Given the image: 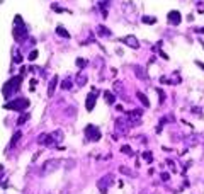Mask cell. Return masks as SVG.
Masks as SVG:
<instances>
[{
    "mask_svg": "<svg viewBox=\"0 0 204 194\" xmlns=\"http://www.w3.org/2000/svg\"><path fill=\"white\" fill-rule=\"evenodd\" d=\"M61 89H65V90H70V89H72V78H65V80L61 82Z\"/></svg>",
    "mask_w": 204,
    "mask_h": 194,
    "instance_id": "cell-18",
    "label": "cell"
},
{
    "mask_svg": "<svg viewBox=\"0 0 204 194\" xmlns=\"http://www.w3.org/2000/svg\"><path fill=\"white\" fill-rule=\"evenodd\" d=\"M56 87H58V77L54 75V77L49 80V85H48V97H53L54 89H56Z\"/></svg>",
    "mask_w": 204,
    "mask_h": 194,
    "instance_id": "cell-10",
    "label": "cell"
},
{
    "mask_svg": "<svg viewBox=\"0 0 204 194\" xmlns=\"http://www.w3.org/2000/svg\"><path fill=\"white\" fill-rule=\"evenodd\" d=\"M134 73H136V77L141 78V80H146L148 78V73H146V70H145L143 67H136L134 68Z\"/></svg>",
    "mask_w": 204,
    "mask_h": 194,
    "instance_id": "cell-11",
    "label": "cell"
},
{
    "mask_svg": "<svg viewBox=\"0 0 204 194\" xmlns=\"http://www.w3.org/2000/svg\"><path fill=\"white\" fill-rule=\"evenodd\" d=\"M2 172H3V167H2V165H0V175H2Z\"/></svg>",
    "mask_w": 204,
    "mask_h": 194,
    "instance_id": "cell-32",
    "label": "cell"
},
{
    "mask_svg": "<svg viewBox=\"0 0 204 194\" xmlns=\"http://www.w3.org/2000/svg\"><path fill=\"white\" fill-rule=\"evenodd\" d=\"M143 22L145 24H155L156 19H155V17H143Z\"/></svg>",
    "mask_w": 204,
    "mask_h": 194,
    "instance_id": "cell-22",
    "label": "cell"
},
{
    "mask_svg": "<svg viewBox=\"0 0 204 194\" xmlns=\"http://www.w3.org/2000/svg\"><path fill=\"white\" fill-rule=\"evenodd\" d=\"M156 92H158V95H160V102H163V100H165V94L162 92V89H156Z\"/></svg>",
    "mask_w": 204,
    "mask_h": 194,
    "instance_id": "cell-27",
    "label": "cell"
},
{
    "mask_svg": "<svg viewBox=\"0 0 204 194\" xmlns=\"http://www.w3.org/2000/svg\"><path fill=\"white\" fill-rule=\"evenodd\" d=\"M27 58L31 60V62H32V60H36V58H38V51H36V49H32V51L29 53V56H27Z\"/></svg>",
    "mask_w": 204,
    "mask_h": 194,
    "instance_id": "cell-25",
    "label": "cell"
},
{
    "mask_svg": "<svg viewBox=\"0 0 204 194\" xmlns=\"http://www.w3.org/2000/svg\"><path fill=\"white\" fill-rule=\"evenodd\" d=\"M56 34H58V36H61V38H67V39H70V32H68L67 29H65L63 26H58V27H56Z\"/></svg>",
    "mask_w": 204,
    "mask_h": 194,
    "instance_id": "cell-13",
    "label": "cell"
},
{
    "mask_svg": "<svg viewBox=\"0 0 204 194\" xmlns=\"http://www.w3.org/2000/svg\"><path fill=\"white\" fill-rule=\"evenodd\" d=\"M60 164H63V160H60V159H53V160L44 162V165L41 167V174L48 175V174H51V172H54L58 167H60Z\"/></svg>",
    "mask_w": 204,
    "mask_h": 194,
    "instance_id": "cell-4",
    "label": "cell"
},
{
    "mask_svg": "<svg viewBox=\"0 0 204 194\" xmlns=\"http://www.w3.org/2000/svg\"><path fill=\"white\" fill-rule=\"evenodd\" d=\"M162 181H169V174H167V172H163L162 174Z\"/></svg>",
    "mask_w": 204,
    "mask_h": 194,
    "instance_id": "cell-30",
    "label": "cell"
},
{
    "mask_svg": "<svg viewBox=\"0 0 204 194\" xmlns=\"http://www.w3.org/2000/svg\"><path fill=\"white\" fill-rule=\"evenodd\" d=\"M116 124H118V131L119 133H128V129H129V126H126V123H123L121 119L116 121Z\"/></svg>",
    "mask_w": 204,
    "mask_h": 194,
    "instance_id": "cell-16",
    "label": "cell"
},
{
    "mask_svg": "<svg viewBox=\"0 0 204 194\" xmlns=\"http://www.w3.org/2000/svg\"><path fill=\"white\" fill-rule=\"evenodd\" d=\"M14 62H16V63H21V62H22V56H21L19 53H16V58H14Z\"/></svg>",
    "mask_w": 204,
    "mask_h": 194,
    "instance_id": "cell-28",
    "label": "cell"
},
{
    "mask_svg": "<svg viewBox=\"0 0 204 194\" xmlns=\"http://www.w3.org/2000/svg\"><path fill=\"white\" fill-rule=\"evenodd\" d=\"M121 43H126V44L131 46V48H138V46H140V43H138L136 36H124V38L121 39Z\"/></svg>",
    "mask_w": 204,
    "mask_h": 194,
    "instance_id": "cell-9",
    "label": "cell"
},
{
    "mask_svg": "<svg viewBox=\"0 0 204 194\" xmlns=\"http://www.w3.org/2000/svg\"><path fill=\"white\" fill-rule=\"evenodd\" d=\"M76 84H78L80 87H83V85L87 84V75L82 73V72H80V73H76Z\"/></svg>",
    "mask_w": 204,
    "mask_h": 194,
    "instance_id": "cell-15",
    "label": "cell"
},
{
    "mask_svg": "<svg viewBox=\"0 0 204 194\" xmlns=\"http://www.w3.org/2000/svg\"><path fill=\"white\" fill-rule=\"evenodd\" d=\"M14 22H16L14 31H12L14 39H16V41H22L26 36H27V29H26V26H24L22 17H21V16H16V17H14Z\"/></svg>",
    "mask_w": 204,
    "mask_h": 194,
    "instance_id": "cell-1",
    "label": "cell"
},
{
    "mask_svg": "<svg viewBox=\"0 0 204 194\" xmlns=\"http://www.w3.org/2000/svg\"><path fill=\"white\" fill-rule=\"evenodd\" d=\"M111 179H112V175H105V177H102L99 182H97V187H99V191L102 194H105L107 192V186L111 184Z\"/></svg>",
    "mask_w": 204,
    "mask_h": 194,
    "instance_id": "cell-7",
    "label": "cell"
},
{
    "mask_svg": "<svg viewBox=\"0 0 204 194\" xmlns=\"http://www.w3.org/2000/svg\"><path fill=\"white\" fill-rule=\"evenodd\" d=\"M143 159L146 160V162H151L153 160V155H151V153H148V152H145L143 153Z\"/></svg>",
    "mask_w": 204,
    "mask_h": 194,
    "instance_id": "cell-26",
    "label": "cell"
},
{
    "mask_svg": "<svg viewBox=\"0 0 204 194\" xmlns=\"http://www.w3.org/2000/svg\"><path fill=\"white\" fill-rule=\"evenodd\" d=\"M119 170H121L123 174H126V175H131V170H128L126 167H121V169H119Z\"/></svg>",
    "mask_w": 204,
    "mask_h": 194,
    "instance_id": "cell-29",
    "label": "cell"
},
{
    "mask_svg": "<svg viewBox=\"0 0 204 194\" xmlns=\"http://www.w3.org/2000/svg\"><path fill=\"white\" fill-rule=\"evenodd\" d=\"M196 65H197L199 68H202V70H204V63H201V62H196Z\"/></svg>",
    "mask_w": 204,
    "mask_h": 194,
    "instance_id": "cell-31",
    "label": "cell"
},
{
    "mask_svg": "<svg viewBox=\"0 0 204 194\" xmlns=\"http://www.w3.org/2000/svg\"><path fill=\"white\" fill-rule=\"evenodd\" d=\"M21 136H22V133H21V131H17V133H16V135H14V136H12V140H10V145H12V146H14V145H16V143H17V141H19V138H21Z\"/></svg>",
    "mask_w": 204,
    "mask_h": 194,
    "instance_id": "cell-20",
    "label": "cell"
},
{
    "mask_svg": "<svg viewBox=\"0 0 204 194\" xmlns=\"http://www.w3.org/2000/svg\"><path fill=\"white\" fill-rule=\"evenodd\" d=\"M97 32H99L100 36H111V31H107V27H104V26L97 27Z\"/></svg>",
    "mask_w": 204,
    "mask_h": 194,
    "instance_id": "cell-19",
    "label": "cell"
},
{
    "mask_svg": "<svg viewBox=\"0 0 204 194\" xmlns=\"http://www.w3.org/2000/svg\"><path fill=\"white\" fill-rule=\"evenodd\" d=\"M27 106H29V100L24 99V97H17V99L12 100V102L3 104V107H5V109H14V111H24Z\"/></svg>",
    "mask_w": 204,
    "mask_h": 194,
    "instance_id": "cell-3",
    "label": "cell"
},
{
    "mask_svg": "<svg viewBox=\"0 0 204 194\" xmlns=\"http://www.w3.org/2000/svg\"><path fill=\"white\" fill-rule=\"evenodd\" d=\"M136 97H138V99H140V102L143 104L145 107H150V100H148V97L145 95L143 92H140V90H138V92H136Z\"/></svg>",
    "mask_w": 204,
    "mask_h": 194,
    "instance_id": "cell-12",
    "label": "cell"
},
{
    "mask_svg": "<svg viewBox=\"0 0 204 194\" xmlns=\"http://www.w3.org/2000/svg\"><path fill=\"white\" fill-rule=\"evenodd\" d=\"M51 138H53L54 143H56V141H61V140H63V131H61V129L53 131V133H51Z\"/></svg>",
    "mask_w": 204,
    "mask_h": 194,
    "instance_id": "cell-14",
    "label": "cell"
},
{
    "mask_svg": "<svg viewBox=\"0 0 204 194\" xmlns=\"http://www.w3.org/2000/svg\"><path fill=\"white\" fill-rule=\"evenodd\" d=\"M182 17H180V12L178 10H170L169 12V22L174 24V26H177V24H180Z\"/></svg>",
    "mask_w": 204,
    "mask_h": 194,
    "instance_id": "cell-8",
    "label": "cell"
},
{
    "mask_svg": "<svg viewBox=\"0 0 204 194\" xmlns=\"http://www.w3.org/2000/svg\"><path fill=\"white\" fill-rule=\"evenodd\" d=\"M85 136L90 140V141H97V140L100 138V131H99V128H95L94 124H89V126L85 128Z\"/></svg>",
    "mask_w": 204,
    "mask_h": 194,
    "instance_id": "cell-5",
    "label": "cell"
},
{
    "mask_svg": "<svg viewBox=\"0 0 204 194\" xmlns=\"http://www.w3.org/2000/svg\"><path fill=\"white\" fill-rule=\"evenodd\" d=\"M75 63H76V67H82V68H83V67L87 65V60H83V58H76V62H75Z\"/></svg>",
    "mask_w": 204,
    "mask_h": 194,
    "instance_id": "cell-23",
    "label": "cell"
},
{
    "mask_svg": "<svg viewBox=\"0 0 204 194\" xmlns=\"http://www.w3.org/2000/svg\"><path fill=\"white\" fill-rule=\"evenodd\" d=\"M104 97H105V102H107V104H114V102H116L114 94H112V92H109V90L104 92Z\"/></svg>",
    "mask_w": 204,
    "mask_h": 194,
    "instance_id": "cell-17",
    "label": "cell"
},
{
    "mask_svg": "<svg viewBox=\"0 0 204 194\" xmlns=\"http://www.w3.org/2000/svg\"><path fill=\"white\" fill-rule=\"evenodd\" d=\"M121 152H123V153H126V155H129V153H131V146H129V145L121 146Z\"/></svg>",
    "mask_w": 204,
    "mask_h": 194,
    "instance_id": "cell-24",
    "label": "cell"
},
{
    "mask_svg": "<svg viewBox=\"0 0 204 194\" xmlns=\"http://www.w3.org/2000/svg\"><path fill=\"white\" fill-rule=\"evenodd\" d=\"M95 95H97V90H95V89H94V90L90 92L89 95H87V100H85V109H87V111H92V109H94V106H95V99H97Z\"/></svg>",
    "mask_w": 204,
    "mask_h": 194,
    "instance_id": "cell-6",
    "label": "cell"
},
{
    "mask_svg": "<svg viewBox=\"0 0 204 194\" xmlns=\"http://www.w3.org/2000/svg\"><path fill=\"white\" fill-rule=\"evenodd\" d=\"M27 119H29V114H26V113H24L22 116H21L19 119H17V124H24V123H26V121H27Z\"/></svg>",
    "mask_w": 204,
    "mask_h": 194,
    "instance_id": "cell-21",
    "label": "cell"
},
{
    "mask_svg": "<svg viewBox=\"0 0 204 194\" xmlns=\"http://www.w3.org/2000/svg\"><path fill=\"white\" fill-rule=\"evenodd\" d=\"M21 82H22V77H21V75H16V77H12L5 85H3V95L9 97L10 92L19 90V89H21Z\"/></svg>",
    "mask_w": 204,
    "mask_h": 194,
    "instance_id": "cell-2",
    "label": "cell"
}]
</instances>
